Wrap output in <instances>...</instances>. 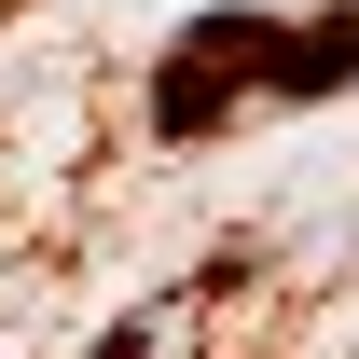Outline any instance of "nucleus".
<instances>
[{
  "mask_svg": "<svg viewBox=\"0 0 359 359\" xmlns=\"http://www.w3.org/2000/svg\"><path fill=\"white\" fill-rule=\"evenodd\" d=\"M290 83H304V14H194L166 42V69H152V138H208L235 125V111H290Z\"/></svg>",
  "mask_w": 359,
  "mask_h": 359,
  "instance_id": "f257e3e1",
  "label": "nucleus"
},
{
  "mask_svg": "<svg viewBox=\"0 0 359 359\" xmlns=\"http://www.w3.org/2000/svg\"><path fill=\"white\" fill-rule=\"evenodd\" d=\"M235 276V263H222ZM222 276H194V290H166V304L138 318V332H111L97 359H194V332H208V304H222Z\"/></svg>",
  "mask_w": 359,
  "mask_h": 359,
  "instance_id": "f03ea898",
  "label": "nucleus"
}]
</instances>
